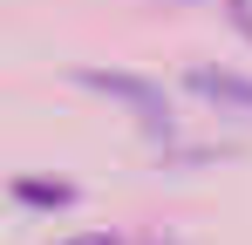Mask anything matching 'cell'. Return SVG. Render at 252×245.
<instances>
[{
    "label": "cell",
    "mask_w": 252,
    "mask_h": 245,
    "mask_svg": "<svg viewBox=\"0 0 252 245\" xmlns=\"http://www.w3.org/2000/svg\"><path fill=\"white\" fill-rule=\"evenodd\" d=\"M82 82H89V89H102V95H123L143 122H164V95H157L150 82H136V75H82Z\"/></svg>",
    "instance_id": "obj_2"
},
{
    "label": "cell",
    "mask_w": 252,
    "mask_h": 245,
    "mask_svg": "<svg viewBox=\"0 0 252 245\" xmlns=\"http://www.w3.org/2000/svg\"><path fill=\"white\" fill-rule=\"evenodd\" d=\"M191 95H205V102H218V109L252 116V75H232V68H191Z\"/></svg>",
    "instance_id": "obj_1"
},
{
    "label": "cell",
    "mask_w": 252,
    "mask_h": 245,
    "mask_svg": "<svg viewBox=\"0 0 252 245\" xmlns=\"http://www.w3.org/2000/svg\"><path fill=\"white\" fill-rule=\"evenodd\" d=\"M68 245H116L109 232H82V239H68Z\"/></svg>",
    "instance_id": "obj_3"
}]
</instances>
